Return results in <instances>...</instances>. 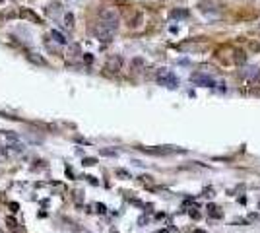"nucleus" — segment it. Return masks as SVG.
<instances>
[{
  "label": "nucleus",
  "instance_id": "nucleus-4",
  "mask_svg": "<svg viewBox=\"0 0 260 233\" xmlns=\"http://www.w3.org/2000/svg\"><path fill=\"white\" fill-rule=\"evenodd\" d=\"M105 70L107 72H111V74H117L122 70V58L118 57V55H113V57H109V60L105 62Z\"/></svg>",
  "mask_w": 260,
  "mask_h": 233
},
{
  "label": "nucleus",
  "instance_id": "nucleus-1",
  "mask_svg": "<svg viewBox=\"0 0 260 233\" xmlns=\"http://www.w3.org/2000/svg\"><path fill=\"white\" fill-rule=\"evenodd\" d=\"M118 22H120V16H118V12L115 10V8L107 6V8H103V10L99 12V23H103L105 27H109V29L117 31Z\"/></svg>",
  "mask_w": 260,
  "mask_h": 233
},
{
  "label": "nucleus",
  "instance_id": "nucleus-14",
  "mask_svg": "<svg viewBox=\"0 0 260 233\" xmlns=\"http://www.w3.org/2000/svg\"><path fill=\"white\" fill-rule=\"evenodd\" d=\"M117 175H120V177H128V173H126V171H122V169H118Z\"/></svg>",
  "mask_w": 260,
  "mask_h": 233
},
{
  "label": "nucleus",
  "instance_id": "nucleus-2",
  "mask_svg": "<svg viewBox=\"0 0 260 233\" xmlns=\"http://www.w3.org/2000/svg\"><path fill=\"white\" fill-rule=\"evenodd\" d=\"M94 33L101 43H111V39H113V35H115V31L109 29V27H105L103 23H97V25H95Z\"/></svg>",
  "mask_w": 260,
  "mask_h": 233
},
{
  "label": "nucleus",
  "instance_id": "nucleus-9",
  "mask_svg": "<svg viewBox=\"0 0 260 233\" xmlns=\"http://www.w3.org/2000/svg\"><path fill=\"white\" fill-rule=\"evenodd\" d=\"M64 27H66V29H68V31H70V29H74V16H72L70 12H68V14H64Z\"/></svg>",
  "mask_w": 260,
  "mask_h": 233
},
{
  "label": "nucleus",
  "instance_id": "nucleus-8",
  "mask_svg": "<svg viewBox=\"0 0 260 233\" xmlns=\"http://www.w3.org/2000/svg\"><path fill=\"white\" fill-rule=\"evenodd\" d=\"M45 12H47L49 16H56V14L60 12V4H56V2H52V4H49L47 8H45Z\"/></svg>",
  "mask_w": 260,
  "mask_h": 233
},
{
  "label": "nucleus",
  "instance_id": "nucleus-5",
  "mask_svg": "<svg viewBox=\"0 0 260 233\" xmlns=\"http://www.w3.org/2000/svg\"><path fill=\"white\" fill-rule=\"evenodd\" d=\"M243 78H249L251 82H260V68H253V66H249V68H245L243 72Z\"/></svg>",
  "mask_w": 260,
  "mask_h": 233
},
{
  "label": "nucleus",
  "instance_id": "nucleus-7",
  "mask_svg": "<svg viewBox=\"0 0 260 233\" xmlns=\"http://www.w3.org/2000/svg\"><path fill=\"white\" fill-rule=\"evenodd\" d=\"M27 58H29V60H31L33 64H39V66H45V64H47V60H45L43 57H39L37 53H31V55H29Z\"/></svg>",
  "mask_w": 260,
  "mask_h": 233
},
{
  "label": "nucleus",
  "instance_id": "nucleus-6",
  "mask_svg": "<svg viewBox=\"0 0 260 233\" xmlns=\"http://www.w3.org/2000/svg\"><path fill=\"white\" fill-rule=\"evenodd\" d=\"M51 37H52L58 45H66V43H68V41H66V37H64L60 31H56V29H54V31H51Z\"/></svg>",
  "mask_w": 260,
  "mask_h": 233
},
{
  "label": "nucleus",
  "instance_id": "nucleus-12",
  "mask_svg": "<svg viewBox=\"0 0 260 233\" xmlns=\"http://www.w3.org/2000/svg\"><path fill=\"white\" fill-rule=\"evenodd\" d=\"M101 154L103 156H117V152H113V150H101Z\"/></svg>",
  "mask_w": 260,
  "mask_h": 233
},
{
  "label": "nucleus",
  "instance_id": "nucleus-10",
  "mask_svg": "<svg viewBox=\"0 0 260 233\" xmlns=\"http://www.w3.org/2000/svg\"><path fill=\"white\" fill-rule=\"evenodd\" d=\"M194 80H196L198 84H202V86H210V88L213 86V80H212V78H202V76H194Z\"/></svg>",
  "mask_w": 260,
  "mask_h": 233
},
{
  "label": "nucleus",
  "instance_id": "nucleus-13",
  "mask_svg": "<svg viewBox=\"0 0 260 233\" xmlns=\"http://www.w3.org/2000/svg\"><path fill=\"white\" fill-rule=\"evenodd\" d=\"M84 165H95V160H90V158H88V160H84Z\"/></svg>",
  "mask_w": 260,
  "mask_h": 233
},
{
  "label": "nucleus",
  "instance_id": "nucleus-3",
  "mask_svg": "<svg viewBox=\"0 0 260 233\" xmlns=\"http://www.w3.org/2000/svg\"><path fill=\"white\" fill-rule=\"evenodd\" d=\"M157 80H159L163 86H167V88H177V86H179V78H177V76H173V74H171L167 68L159 70Z\"/></svg>",
  "mask_w": 260,
  "mask_h": 233
},
{
  "label": "nucleus",
  "instance_id": "nucleus-11",
  "mask_svg": "<svg viewBox=\"0 0 260 233\" xmlns=\"http://www.w3.org/2000/svg\"><path fill=\"white\" fill-rule=\"evenodd\" d=\"M22 16H24V18H27V20H33L35 23H39V18H37L33 12H27V10H24V12H22Z\"/></svg>",
  "mask_w": 260,
  "mask_h": 233
}]
</instances>
